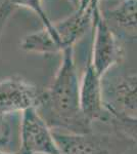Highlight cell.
<instances>
[{"label":"cell","instance_id":"obj_7","mask_svg":"<svg viewBox=\"0 0 137 154\" xmlns=\"http://www.w3.org/2000/svg\"><path fill=\"white\" fill-rule=\"evenodd\" d=\"M42 91L21 76L13 75L0 81V113L12 115L37 108Z\"/></svg>","mask_w":137,"mask_h":154},{"label":"cell","instance_id":"obj_13","mask_svg":"<svg viewBox=\"0 0 137 154\" xmlns=\"http://www.w3.org/2000/svg\"><path fill=\"white\" fill-rule=\"evenodd\" d=\"M14 8H16V7L13 5H11V4L9 3V1L0 8V38H1V36H2V33H3V30L6 25L7 20L10 17V14L13 11Z\"/></svg>","mask_w":137,"mask_h":154},{"label":"cell","instance_id":"obj_14","mask_svg":"<svg viewBox=\"0 0 137 154\" xmlns=\"http://www.w3.org/2000/svg\"><path fill=\"white\" fill-rule=\"evenodd\" d=\"M123 1V0H98L99 2V6H106V7H111L115 5V4L119 3V2ZM106 7H103V8H106Z\"/></svg>","mask_w":137,"mask_h":154},{"label":"cell","instance_id":"obj_10","mask_svg":"<svg viewBox=\"0 0 137 154\" xmlns=\"http://www.w3.org/2000/svg\"><path fill=\"white\" fill-rule=\"evenodd\" d=\"M108 123L114 128V131L137 145V118L109 117Z\"/></svg>","mask_w":137,"mask_h":154},{"label":"cell","instance_id":"obj_4","mask_svg":"<svg viewBox=\"0 0 137 154\" xmlns=\"http://www.w3.org/2000/svg\"><path fill=\"white\" fill-rule=\"evenodd\" d=\"M104 108L109 117L137 118V72L106 73L101 78Z\"/></svg>","mask_w":137,"mask_h":154},{"label":"cell","instance_id":"obj_15","mask_svg":"<svg viewBox=\"0 0 137 154\" xmlns=\"http://www.w3.org/2000/svg\"><path fill=\"white\" fill-rule=\"evenodd\" d=\"M68 1L70 2V3L72 4V5H73L74 9H77L79 6L81 5V4H82V2H83L84 0H68Z\"/></svg>","mask_w":137,"mask_h":154},{"label":"cell","instance_id":"obj_2","mask_svg":"<svg viewBox=\"0 0 137 154\" xmlns=\"http://www.w3.org/2000/svg\"><path fill=\"white\" fill-rule=\"evenodd\" d=\"M98 0H84L72 14L61 21L53 23L50 29L43 28L24 37L21 48L27 53L50 54L73 48L75 43L86 33L93 24L94 12Z\"/></svg>","mask_w":137,"mask_h":154},{"label":"cell","instance_id":"obj_11","mask_svg":"<svg viewBox=\"0 0 137 154\" xmlns=\"http://www.w3.org/2000/svg\"><path fill=\"white\" fill-rule=\"evenodd\" d=\"M9 3L14 7H25V8L31 9L34 11L43 24V28L50 29L53 23L47 17L43 6H42V0H8Z\"/></svg>","mask_w":137,"mask_h":154},{"label":"cell","instance_id":"obj_9","mask_svg":"<svg viewBox=\"0 0 137 154\" xmlns=\"http://www.w3.org/2000/svg\"><path fill=\"white\" fill-rule=\"evenodd\" d=\"M100 11L121 40H137V0H123Z\"/></svg>","mask_w":137,"mask_h":154},{"label":"cell","instance_id":"obj_17","mask_svg":"<svg viewBox=\"0 0 137 154\" xmlns=\"http://www.w3.org/2000/svg\"><path fill=\"white\" fill-rule=\"evenodd\" d=\"M7 2H8V0H0V8H1L5 3H7Z\"/></svg>","mask_w":137,"mask_h":154},{"label":"cell","instance_id":"obj_6","mask_svg":"<svg viewBox=\"0 0 137 154\" xmlns=\"http://www.w3.org/2000/svg\"><path fill=\"white\" fill-rule=\"evenodd\" d=\"M19 128V154H59L53 131L36 108L22 113Z\"/></svg>","mask_w":137,"mask_h":154},{"label":"cell","instance_id":"obj_12","mask_svg":"<svg viewBox=\"0 0 137 154\" xmlns=\"http://www.w3.org/2000/svg\"><path fill=\"white\" fill-rule=\"evenodd\" d=\"M12 115L0 113V151H8L12 140Z\"/></svg>","mask_w":137,"mask_h":154},{"label":"cell","instance_id":"obj_8","mask_svg":"<svg viewBox=\"0 0 137 154\" xmlns=\"http://www.w3.org/2000/svg\"><path fill=\"white\" fill-rule=\"evenodd\" d=\"M80 102L84 116L89 122L108 123L109 114L104 108L101 77L89 61L80 83Z\"/></svg>","mask_w":137,"mask_h":154},{"label":"cell","instance_id":"obj_3","mask_svg":"<svg viewBox=\"0 0 137 154\" xmlns=\"http://www.w3.org/2000/svg\"><path fill=\"white\" fill-rule=\"evenodd\" d=\"M53 136L59 154H124L128 146L133 145L116 131L115 135L93 131L86 134L53 131Z\"/></svg>","mask_w":137,"mask_h":154},{"label":"cell","instance_id":"obj_5","mask_svg":"<svg viewBox=\"0 0 137 154\" xmlns=\"http://www.w3.org/2000/svg\"><path fill=\"white\" fill-rule=\"evenodd\" d=\"M93 45L90 62L98 75L103 78L108 72L118 66L124 58L123 40L109 28L101 14L99 4L94 12Z\"/></svg>","mask_w":137,"mask_h":154},{"label":"cell","instance_id":"obj_1","mask_svg":"<svg viewBox=\"0 0 137 154\" xmlns=\"http://www.w3.org/2000/svg\"><path fill=\"white\" fill-rule=\"evenodd\" d=\"M80 83L74 49L63 53V60L49 86L42 91L37 110L53 131L86 134L92 123L84 116L80 102Z\"/></svg>","mask_w":137,"mask_h":154},{"label":"cell","instance_id":"obj_16","mask_svg":"<svg viewBox=\"0 0 137 154\" xmlns=\"http://www.w3.org/2000/svg\"><path fill=\"white\" fill-rule=\"evenodd\" d=\"M0 154H19V151L16 152H10V151H0Z\"/></svg>","mask_w":137,"mask_h":154}]
</instances>
